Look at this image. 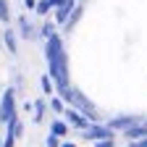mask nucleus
<instances>
[{
  "label": "nucleus",
  "instance_id": "nucleus-2",
  "mask_svg": "<svg viewBox=\"0 0 147 147\" xmlns=\"http://www.w3.org/2000/svg\"><path fill=\"white\" fill-rule=\"evenodd\" d=\"M63 97H66V100H68L71 105H76V108L82 110L84 116H89V118H97V113H95V108H92V102H89V100H87L84 95H79V92H74V89H68Z\"/></svg>",
  "mask_w": 147,
  "mask_h": 147
},
{
  "label": "nucleus",
  "instance_id": "nucleus-17",
  "mask_svg": "<svg viewBox=\"0 0 147 147\" xmlns=\"http://www.w3.org/2000/svg\"><path fill=\"white\" fill-rule=\"evenodd\" d=\"M61 3H66V0H47V5H61Z\"/></svg>",
  "mask_w": 147,
  "mask_h": 147
},
{
  "label": "nucleus",
  "instance_id": "nucleus-1",
  "mask_svg": "<svg viewBox=\"0 0 147 147\" xmlns=\"http://www.w3.org/2000/svg\"><path fill=\"white\" fill-rule=\"evenodd\" d=\"M47 63H50V76L55 79L61 95L68 92V74H66V50L58 40V34H47Z\"/></svg>",
  "mask_w": 147,
  "mask_h": 147
},
{
  "label": "nucleus",
  "instance_id": "nucleus-8",
  "mask_svg": "<svg viewBox=\"0 0 147 147\" xmlns=\"http://www.w3.org/2000/svg\"><path fill=\"white\" fill-rule=\"evenodd\" d=\"M126 137H129V139H142V137H147V129L134 123V126H129V129H126Z\"/></svg>",
  "mask_w": 147,
  "mask_h": 147
},
{
  "label": "nucleus",
  "instance_id": "nucleus-3",
  "mask_svg": "<svg viewBox=\"0 0 147 147\" xmlns=\"http://www.w3.org/2000/svg\"><path fill=\"white\" fill-rule=\"evenodd\" d=\"M0 121L3 123H13L16 121V100H13V89H8L3 95V102H0Z\"/></svg>",
  "mask_w": 147,
  "mask_h": 147
},
{
  "label": "nucleus",
  "instance_id": "nucleus-14",
  "mask_svg": "<svg viewBox=\"0 0 147 147\" xmlns=\"http://www.w3.org/2000/svg\"><path fill=\"white\" fill-rule=\"evenodd\" d=\"M47 147H58V137L50 134V137H47Z\"/></svg>",
  "mask_w": 147,
  "mask_h": 147
},
{
  "label": "nucleus",
  "instance_id": "nucleus-6",
  "mask_svg": "<svg viewBox=\"0 0 147 147\" xmlns=\"http://www.w3.org/2000/svg\"><path fill=\"white\" fill-rule=\"evenodd\" d=\"M11 129H8V137L3 139V147H13V142H16V137L21 134V123L18 121H13V123H8Z\"/></svg>",
  "mask_w": 147,
  "mask_h": 147
},
{
  "label": "nucleus",
  "instance_id": "nucleus-10",
  "mask_svg": "<svg viewBox=\"0 0 147 147\" xmlns=\"http://www.w3.org/2000/svg\"><path fill=\"white\" fill-rule=\"evenodd\" d=\"M66 134V123L63 121H55L53 123V137H63Z\"/></svg>",
  "mask_w": 147,
  "mask_h": 147
},
{
  "label": "nucleus",
  "instance_id": "nucleus-12",
  "mask_svg": "<svg viewBox=\"0 0 147 147\" xmlns=\"http://www.w3.org/2000/svg\"><path fill=\"white\" fill-rule=\"evenodd\" d=\"M95 147H113V137H108V139H100Z\"/></svg>",
  "mask_w": 147,
  "mask_h": 147
},
{
  "label": "nucleus",
  "instance_id": "nucleus-7",
  "mask_svg": "<svg viewBox=\"0 0 147 147\" xmlns=\"http://www.w3.org/2000/svg\"><path fill=\"white\" fill-rule=\"evenodd\" d=\"M66 118H68V123H74V126H79V129H87V118H84L82 113H76V110H71V108H68Z\"/></svg>",
  "mask_w": 147,
  "mask_h": 147
},
{
  "label": "nucleus",
  "instance_id": "nucleus-16",
  "mask_svg": "<svg viewBox=\"0 0 147 147\" xmlns=\"http://www.w3.org/2000/svg\"><path fill=\"white\" fill-rule=\"evenodd\" d=\"M131 147H147V137H142L139 142H131Z\"/></svg>",
  "mask_w": 147,
  "mask_h": 147
},
{
  "label": "nucleus",
  "instance_id": "nucleus-13",
  "mask_svg": "<svg viewBox=\"0 0 147 147\" xmlns=\"http://www.w3.org/2000/svg\"><path fill=\"white\" fill-rule=\"evenodd\" d=\"M53 110H63V102L58 97H53Z\"/></svg>",
  "mask_w": 147,
  "mask_h": 147
},
{
  "label": "nucleus",
  "instance_id": "nucleus-15",
  "mask_svg": "<svg viewBox=\"0 0 147 147\" xmlns=\"http://www.w3.org/2000/svg\"><path fill=\"white\" fill-rule=\"evenodd\" d=\"M42 89H45V92H50V89H53V87H50V79H47V76H42Z\"/></svg>",
  "mask_w": 147,
  "mask_h": 147
},
{
  "label": "nucleus",
  "instance_id": "nucleus-4",
  "mask_svg": "<svg viewBox=\"0 0 147 147\" xmlns=\"http://www.w3.org/2000/svg\"><path fill=\"white\" fill-rule=\"evenodd\" d=\"M84 137L87 139H108V137H113V131H110L108 126H89V129H84Z\"/></svg>",
  "mask_w": 147,
  "mask_h": 147
},
{
  "label": "nucleus",
  "instance_id": "nucleus-18",
  "mask_svg": "<svg viewBox=\"0 0 147 147\" xmlns=\"http://www.w3.org/2000/svg\"><path fill=\"white\" fill-rule=\"evenodd\" d=\"M61 147H76V144H74V142H63Z\"/></svg>",
  "mask_w": 147,
  "mask_h": 147
},
{
  "label": "nucleus",
  "instance_id": "nucleus-11",
  "mask_svg": "<svg viewBox=\"0 0 147 147\" xmlns=\"http://www.w3.org/2000/svg\"><path fill=\"white\" fill-rule=\"evenodd\" d=\"M0 18L8 21V8H5V0H0Z\"/></svg>",
  "mask_w": 147,
  "mask_h": 147
},
{
  "label": "nucleus",
  "instance_id": "nucleus-19",
  "mask_svg": "<svg viewBox=\"0 0 147 147\" xmlns=\"http://www.w3.org/2000/svg\"><path fill=\"white\" fill-rule=\"evenodd\" d=\"M0 147H3V144H0Z\"/></svg>",
  "mask_w": 147,
  "mask_h": 147
},
{
  "label": "nucleus",
  "instance_id": "nucleus-5",
  "mask_svg": "<svg viewBox=\"0 0 147 147\" xmlns=\"http://www.w3.org/2000/svg\"><path fill=\"white\" fill-rule=\"evenodd\" d=\"M134 123H137V118H131V116H121V118H113V121H110L108 129H110V131H113V129H123V131H126V129L134 126Z\"/></svg>",
  "mask_w": 147,
  "mask_h": 147
},
{
  "label": "nucleus",
  "instance_id": "nucleus-9",
  "mask_svg": "<svg viewBox=\"0 0 147 147\" xmlns=\"http://www.w3.org/2000/svg\"><path fill=\"white\" fill-rule=\"evenodd\" d=\"M71 8H74V0H66V3L61 5V11H58V21H66V16H68Z\"/></svg>",
  "mask_w": 147,
  "mask_h": 147
}]
</instances>
